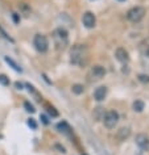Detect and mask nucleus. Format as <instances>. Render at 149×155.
Listing matches in <instances>:
<instances>
[{
  "instance_id": "1",
  "label": "nucleus",
  "mask_w": 149,
  "mask_h": 155,
  "mask_svg": "<svg viewBox=\"0 0 149 155\" xmlns=\"http://www.w3.org/2000/svg\"><path fill=\"white\" fill-rule=\"evenodd\" d=\"M70 62L75 66L83 67L88 62V50L85 45L77 44L70 50Z\"/></svg>"
},
{
  "instance_id": "2",
  "label": "nucleus",
  "mask_w": 149,
  "mask_h": 155,
  "mask_svg": "<svg viewBox=\"0 0 149 155\" xmlns=\"http://www.w3.org/2000/svg\"><path fill=\"white\" fill-rule=\"evenodd\" d=\"M53 40H54V44H56V48L58 50L65 49V46L68 45V42H69V33H68V30L64 29V28L54 29Z\"/></svg>"
},
{
  "instance_id": "3",
  "label": "nucleus",
  "mask_w": 149,
  "mask_h": 155,
  "mask_svg": "<svg viewBox=\"0 0 149 155\" xmlns=\"http://www.w3.org/2000/svg\"><path fill=\"white\" fill-rule=\"evenodd\" d=\"M33 45L37 51H40V53H46L49 49V41L44 34H36L33 38Z\"/></svg>"
},
{
  "instance_id": "4",
  "label": "nucleus",
  "mask_w": 149,
  "mask_h": 155,
  "mask_svg": "<svg viewBox=\"0 0 149 155\" xmlns=\"http://www.w3.org/2000/svg\"><path fill=\"white\" fill-rule=\"evenodd\" d=\"M119 122V113L116 110H108L103 117V124L107 129H113Z\"/></svg>"
},
{
  "instance_id": "5",
  "label": "nucleus",
  "mask_w": 149,
  "mask_h": 155,
  "mask_svg": "<svg viewBox=\"0 0 149 155\" xmlns=\"http://www.w3.org/2000/svg\"><path fill=\"white\" fill-rule=\"evenodd\" d=\"M145 16V9L143 7H133L127 12V18L132 22H139Z\"/></svg>"
},
{
  "instance_id": "6",
  "label": "nucleus",
  "mask_w": 149,
  "mask_h": 155,
  "mask_svg": "<svg viewBox=\"0 0 149 155\" xmlns=\"http://www.w3.org/2000/svg\"><path fill=\"white\" fill-rule=\"evenodd\" d=\"M106 75V70L104 67H102V66H94V67L90 70V72H88V78H90V80H99L102 79Z\"/></svg>"
},
{
  "instance_id": "7",
  "label": "nucleus",
  "mask_w": 149,
  "mask_h": 155,
  "mask_svg": "<svg viewBox=\"0 0 149 155\" xmlns=\"http://www.w3.org/2000/svg\"><path fill=\"white\" fill-rule=\"evenodd\" d=\"M82 21H83V25L86 26V28L91 29L95 26L96 24V20H95V16L91 13V12H86L83 15V17H82Z\"/></svg>"
},
{
  "instance_id": "8",
  "label": "nucleus",
  "mask_w": 149,
  "mask_h": 155,
  "mask_svg": "<svg viewBox=\"0 0 149 155\" xmlns=\"http://www.w3.org/2000/svg\"><path fill=\"white\" fill-rule=\"evenodd\" d=\"M136 145L139 146L141 150L148 151L149 150V138L145 134H139L136 137Z\"/></svg>"
},
{
  "instance_id": "9",
  "label": "nucleus",
  "mask_w": 149,
  "mask_h": 155,
  "mask_svg": "<svg viewBox=\"0 0 149 155\" xmlns=\"http://www.w3.org/2000/svg\"><path fill=\"white\" fill-rule=\"evenodd\" d=\"M115 58L119 62H121V63H125V62H128L129 59V55H128V51L125 49L123 48H119V49H116V51H115Z\"/></svg>"
},
{
  "instance_id": "10",
  "label": "nucleus",
  "mask_w": 149,
  "mask_h": 155,
  "mask_svg": "<svg viewBox=\"0 0 149 155\" xmlns=\"http://www.w3.org/2000/svg\"><path fill=\"white\" fill-rule=\"evenodd\" d=\"M106 96H107V88L106 87H98L95 92H94V99L96 100V101H102V100L106 99Z\"/></svg>"
},
{
  "instance_id": "11",
  "label": "nucleus",
  "mask_w": 149,
  "mask_h": 155,
  "mask_svg": "<svg viewBox=\"0 0 149 155\" xmlns=\"http://www.w3.org/2000/svg\"><path fill=\"white\" fill-rule=\"evenodd\" d=\"M139 50L144 57H149V38H145L139 44Z\"/></svg>"
},
{
  "instance_id": "12",
  "label": "nucleus",
  "mask_w": 149,
  "mask_h": 155,
  "mask_svg": "<svg viewBox=\"0 0 149 155\" xmlns=\"http://www.w3.org/2000/svg\"><path fill=\"white\" fill-rule=\"evenodd\" d=\"M129 134H131V129H129V127H121V129L117 131L116 137L119 141H125V138H128Z\"/></svg>"
},
{
  "instance_id": "13",
  "label": "nucleus",
  "mask_w": 149,
  "mask_h": 155,
  "mask_svg": "<svg viewBox=\"0 0 149 155\" xmlns=\"http://www.w3.org/2000/svg\"><path fill=\"white\" fill-rule=\"evenodd\" d=\"M57 127L60 129V131H64L65 134H70V133H71V127H70L69 124L65 122V121H62V122L58 124Z\"/></svg>"
},
{
  "instance_id": "14",
  "label": "nucleus",
  "mask_w": 149,
  "mask_h": 155,
  "mask_svg": "<svg viewBox=\"0 0 149 155\" xmlns=\"http://www.w3.org/2000/svg\"><path fill=\"white\" fill-rule=\"evenodd\" d=\"M4 59H5L7 63H8V64L11 66V67H12V68L15 70V71H17V72H21V71H23L21 67H20V66H19V64H17V63H16V62H15L13 59H11V58H8V57H5Z\"/></svg>"
},
{
  "instance_id": "15",
  "label": "nucleus",
  "mask_w": 149,
  "mask_h": 155,
  "mask_svg": "<svg viewBox=\"0 0 149 155\" xmlns=\"http://www.w3.org/2000/svg\"><path fill=\"white\" fill-rule=\"evenodd\" d=\"M71 91H73V94H75V95H82L85 92V87L82 86V84H74L71 87Z\"/></svg>"
},
{
  "instance_id": "16",
  "label": "nucleus",
  "mask_w": 149,
  "mask_h": 155,
  "mask_svg": "<svg viewBox=\"0 0 149 155\" xmlns=\"http://www.w3.org/2000/svg\"><path fill=\"white\" fill-rule=\"evenodd\" d=\"M144 109V103L141 101V100H136L135 103H133V110L135 112H143Z\"/></svg>"
},
{
  "instance_id": "17",
  "label": "nucleus",
  "mask_w": 149,
  "mask_h": 155,
  "mask_svg": "<svg viewBox=\"0 0 149 155\" xmlns=\"http://www.w3.org/2000/svg\"><path fill=\"white\" fill-rule=\"evenodd\" d=\"M46 110H48V113L52 116V117H58V112L56 110V108L49 105V104H46Z\"/></svg>"
},
{
  "instance_id": "18",
  "label": "nucleus",
  "mask_w": 149,
  "mask_h": 155,
  "mask_svg": "<svg viewBox=\"0 0 149 155\" xmlns=\"http://www.w3.org/2000/svg\"><path fill=\"white\" fill-rule=\"evenodd\" d=\"M0 84L2 86H9V78H7V75H4V74H0Z\"/></svg>"
},
{
  "instance_id": "19",
  "label": "nucleus",
  "mask_w": 149,
  "mask_h": 155,
  "mask_svg": "<svg viewBox=\"0 0 149 155\" xmlns=\"http://www.w3.org/2000/svg\"><path fill=\"white\" fill-rule=\"evenodd\" d=\"M24 107H25L26 112H30V113H33V112L36 110V109H34V107H33V105H32V104H30L29 101H25V103H24Z\"/></svg>"
},
{
  "instance_id": "20",
  "label": "nucleus",
  "mask_w": 149,
  "mask_h": 155,
  "mask_svg": "<svg viewBox=\"0 0 149 155\" xmlns=\"http://www.w3.org/2000/svg\"><path fill=\"white\" fill-rule=\"evenodd\" d=\"M139 80L141 83H149V76L148 75H139Z\"/></svg>"
},
{
  "instance_id": "21",
  "label": "nucleus",
  "mask_w": 149,
  "mask_h": 155,
  "mask_svg": "<svg viewBox=\"0 0 149 155\" xmlns=\"http://www.w3.org/2000/svg\"><path fill=\"white\" fill-rule=\"evenodd\" d=\"M28 125L32 127V129H37V124H36V121H34L33 118H30L29 121H28Z\"/></svg>"
},
{
  "instance_id": "22",
  "label": "nucleus",
  "mask_w": 149,
  "mask_h": 155,
  "mask_svg": "<svg viewBox=\"0 0 149 155\" xmlns=\"http://www.w3.org/2000/svg\"><path fill=\"white\" fill-rule=\"evenodd\" d=\"M12 18H13V21L16 22V24H19V22H20V15H17V13H12Z\"/></svg>"
},
{
  "instance_id": "23",
  "label": "nucleus",
  "mask_w": 149,
  "mask_h": 155,
  "mask_svg": "<svg viewBox=\"0 0 149 155\" xmlns=\"http://www.w3.org/2000/svg\"><path fill=\"white\" fill-rule=\"evenodd\" d=\"M41 121L44 122L45 125H48V124H49V120H48V117H46L45 114H42V116H41Z\"/></svg>"
},
{
  "instance_id": "24",
  "label": "nucleus",
  "mask_w": 149,
  "mask_h": 155,
  "mask_svg": "<svg viewBox=\"0 0 149 155\" xmlns=\"http://www.w3.org/2000/svg\"><path fill=\"white\" fill-rule=\"evenodd\" d=\"M16 87H17V90H23V84L19 82H16Z\"/></svg>"
},
{
  "instance_id": "25",
  "label": "nucleus",
  "mask_w": 149,
  "mask_h": 155,
  "mask_svg": "<svg viewBox=\"0 0 149 155\" xmlns=\"http://www.w3.org/2000/svg\"><path fill=\"white\" fill-rule=\"evenodd\" d=\"M119 2H124V0H119Z\"/></svg>"
},
{
  "instance_id": "26",
  "label": "nucleus",
  "mask_w": 149,
  "mask_h": 155,
  "mask_svg": "<svg viewBox=\"0 0 149 155\" xmlns=\"http://www.w3.org/2000/svg\"><path fill=\"white\" fill-rule=\"evenodd\" d=\"M82 155H87V154H82Z\"/></svg>"
}]
</instances>
